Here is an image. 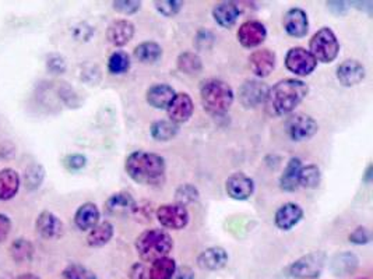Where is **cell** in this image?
Masks as SVG:
<instances>
[{
	"mask_svg": "<svg viewBox=\"0 0 373 279\" xmlns=\"http://www.w3.org/2000/svg\"><path fill=\"white\" fill-rule=\"evenodd\" d=\"M214 35L208 30H200L194 38V45L198 51H207L213 46L214 44Z\"/></svg>",
	"mask_w": 373,
	"mask_h": 279,
	"instance_id": "cell-44",
	"label": "cell"
},
{
	"mask_svg": "<svg viewBox=\"0 0 373 279\" xmlns=\"http://www.w3.org/2000/svg\"><path fill=\"white\" fill-rule=\"evenodd\" d=\"M177 91L165 83H157L153 84L147 93H146V100L150 106L158 110H167L171 102L174 100Z\"/></svg>",
	"mask_w": 373,
	"mask_h": 279,
	"instance_id": "cell-22",
	"label": "cell"
},
{
	"mask_svg": "<svg viewBox=\"0 0 373 279\" xmlns=\"http://www.w3.org/2000/svg\"><path fill=\"white\" fill-rule=\"evenodd\" d=\"M154 7L161 15H164L167 18H171V17H175L177 14L181 13V10L184 8V1H179V0H157L154 3Z\"/></svg>",
	"mask_w": 373,
	"mask_h": 279,
	"instance_id": "cell-38",
	"label": "cell"
},
{
	"mask_svg": "<svg viewBox=\"0 0 373 279\" xmlns=\"http://www.w3.org/2000/svg\"><path fill=\"white\" fill-rule=\"evenodd\" d=\"M15 279H39V277L35 275V274H31V273H25V274L18 275Z\"/></svg>",
	"mask_w": 373,
	"mask_h": 279,
	"instance_id": "cell-50",
	"label": "cell"
},
{
	"mask_svg": "<svg viewBox=\"0 0 373 279\" xmlns=\"http://www.w3.org/2000/svg\"><path fill=\"white\" fill-rule=\"evenodd\" d=\"M125 172L137 185L157 186L163 183L165 178L167 162L165 158L158 154L137 150L127 155Z\"/></svg>",
	"mask_w": 373,
	"mask_h": 279,
	"instance_id": "cell-2",
	"label": "cell"
},
{
	"mask_svg": "<svg viewBox=\"0 0 373 279\" xmlns=\"http://www.w3.org/2000/svg\"><path fill=\"white\" fill-rule=\"evenodd\" d=\"M45 168L38 162H31L23 174V185L28 191L38 190L45 179Z\"/></svg>",
	"mask_w": 373,
	"mask_h": 279,
	"instance_id": "cell-33",
	"label": "cell"
},
{
	"mask_svg": "<svg viewBox=\"0 0 373 279\" xmlns=\"http://www.w3.org/2000/svg\"><path fill=\"white\" fill-rule=\"evenodd\" d=\"M322 182V174L320 168L315 164H309L306 167H302L299 174V187L303 188H317Z\"/></svg>",
	"mask_w": 373,
	"mask_h": 279,
	"instance_id": "cell-35",
	"label": "cell"
},
{
	"mask_svg": "<svg viewBox=\"0 0 373 279\" xmlns=\"http://www.w3.org/2000/svg\"><path fill=\"white\" fill-rule=\"evenodd\" d=\"M361 279H365V278H361Z\"/></svg>",
	"mask_w": 373,
	"mask_h": 279,
	"instance_id": "cell-51",
	"label": "cell"
},
{
	"mask_svg": "<svg viewBox=\"0 0 373 279\" xmlns=\"http://www.w3.org/2000/svg\"><path fill=\"white\" fill-rule=\"evenodd\" d=\"M285 131L288 137L295 141H306L319 131L317 122L306 113H291L285 120Z\"/></svg>",
	"mask_w": 373,
	"mask_h": 279,
	"instance_id": "cell-8",
	"label": "cell"
},
{
	"mask_svg": "<svg viewBox=\"0 0 373 279\" xmlns=\"http://www.w3.org/2000/svg\"><path fill=\"white\" fill-rule=\"evenodd\" d=\"M163 46L154 41H144L139 44L133 51V56L136 58V60L143 65H154L163 58Z\"/></svg>",
	"mask_w": 373,
	"mask_h": 279,
	"instance_id": "cell-28",
	"label": "cell"
},
{
	"mask_svg": "<svg viewBox=\"0 0 373 279\" xmlns=\"http://www.w3.org/2000/svg\"><path fill=\"white\" fill-rule=\"evenodd\" d=\"M115 235V228L109 221H102L89 232L87 245L93 249H99L106 246Z\"/></svg>",
	"mask_w": 373,
	"mask_h": 279,
	"instance_id": "cell-29",
	"label": "cell"
},
{
	"mask_svg": "<svg viewBox=\"0 0 373 279\" xmlns=\"http://www.w3.org/2000/svg\"><path fill=\"white\" fill-rule=\"evenodd\" d=\"M348 240L353 243V245H357V246H365L368 243H371L372 240V233L368 228L365 226H358L355 228L350 236H348Z\"/></svg>",
	"mask_w": 373,
	"mask_h": 279,
	"instance_id": "cell-43",
	"label": "cell"
},
{
	"mask_svg": "<svg viewBox=\"0 0 373 279\" xmlns=\"http://www.w3.org/2000/svg\"><path fill=\"white\" fill-rule=\"evenodd\" d=\"M308 51L317 63H333L340 55V42L336 32L330 27H322L310 38Z\"/></svg>",
	"mask_w": 373,
	"mask_h": 279,
	"instance_id": "cell-5",
	"label": "cell"
},
{
	"mask_svg": "<svg viewBox=\"0 0 373 279\" xmlns=\"http://www.w3.org/2000/svg\"><path fill=\"white\" fill-rule=\"evenodd\" d=\"M134 247L143 261L153 263L158 259L168 257L174 249V239L164 229H147L137 236Z\"/></svg>",
	"mask_w": 373,
	"mask_h": 279,
	"instance_id": "cell-4",
	"label": "cell"
},
{
	"mask_svg": "<svg viewBox=\"0 0 373 279\" xmlns=\"http://www.w3.org/2000/svg\"><path fill=\"white\" fill-rule=\"evenodd\" d=\"M11 228H13L11 219L6 214L0 212V243L8 238Z\"/></svg>",
	"mask_w": 373,
	"mask_h": 279,
	"instance_id": "cell-45",
	"label": "cell"
},
{
	"mask_svg": "<svg viewBox=\"0 0 373 279\" xmlns=\"http://www.w3.org/2000/svg\"><path fill=\"white\" fill-rule=\"evenodd\" d=\"M63 279H98L91 270L87 267L79 264V263H72L69 264L63 273Z\"/></svg>",
	"mask_w": 373,
	"mask_h": 279,
	"instance_id": "cell-39",
	"label": "cell"
},
{
	"mask_svg": "<svg viewBox=\"0 0 373 279\" xmlns=\"http://www.w3.org/2000/svg\"><path fill=\"white\" fill-rule=\"evenodd\" d=\"M229 256L221 246H211L197 256V266L206 271H218L228 264Z\"/></svg>",
	"mask_w": 373,
	"mask_h": 279,
	"instance_id": "cell-21",
	"label": "cell"
},
{
	"mask_svg": "<svg viewBox=\"0 0 373 279\" xmlns=\"http://www.w3.org/2000/svg\"><path fill=\"white\" fill-rule=\"evenodd\" d=\"M112 7L115 11L125 14V15H133L141 8V1L136 0H118L112 3Z\"/></svg>",
	"mask_w": 373,
	"mask_h": 279,
	"instance_id": "cell-41",
	"label": "cell"
},
{
	"mask_svg": "<svg viewBox=\"0 0 373 279\" xmlns=\"http://www.w3.org/2000/svg\"><path fill=\"white\" fill-rule=\"evenodd\" d=\"M198 198H200V191L191 183H184L175 190V201L185 207L190 202H196Z\"/></svg>",
	"mask_w": 373,
	"mask_h": 279,
	"instance_id": "cell-37",
	"label": "cell"
},
{
	"mask_svg": "<svg viewBox=\"0 0 373 279\" xmlns=\"http://www.w3.org/2000/svg\"><path fill=\"white\" fill-rule=\"evenodd\" d=\"M178 133H179V126L172 123L171 120H167V119L156 120L150 126V136L153 137V140H156L158 143L171 141L172 138H175L178 136Z\"/></svg>",
	"mask_w": 373,
	"mask_h": 279,
	"instance_id": "cell-30",
	"label": "cell"
},
{
	"mask_svg": "<svg viewBox=\"0 0 373 279\" xmlns=\"http://www.w3.org/2000/svg\"><path fill=\"white\" fill-rule=\"evenodd\" d=\"M129 278L148 279V274H147V270H146L144 264H143V263H134V264L130 267Z\"/></svg>",
	"mask_w": 373,
	"mask_h": 279,
	"instance_id": "cell-47",
	"label": "cell"
},
{
	"mask_svg": "<svg viewBox=\"0 0 373 279\" xmlns=\"http://www.w3.org/2000/svg\"><path fill=\"white\" fill-rule=\"evenodd\" d=\"M156 218L165 229L182 231L189 225L190 214L185 205L178 202H170V204H163L157 208Z\"/></svg>",
	"mask_w": 373,
	"mask_h": 279,
	"instance_id": "cell-9",
	"label": "cell"
},
{
	"mask_svg": "<svg viewBox=\"0 0 373 279\" xmlns=\"http://www.w3.org/2000/svg\"><path fill=\"white\" fill-rule=\"evenodd\" d=\"M101 211L98 205L91 201L82 204L75 212V225L82 232H90L99 223Z\"/></svg>",
	"mask_w": 373,
	"mask_h": 279,
	"instance_id": "cell-24",
	"label": "cell"
},
{
	"mask_svg": "<svg viewBox=\"0 0 373 279\" xmlns=\"http://www.w3.org/2000/svg\"><path fill=\"white\" fill-rule=\"evenodd\" d=\"M327 256L324 252H312L298 260H295L288 267V275L295 279H316L320 277Z\"/></svg>",
	"mask_w": 373,
	"mask_h": 279,
	"instance_id": "cell-6",
	"label": "cell"
},
{
	"mask_svg": "<svg viewBox=\"0 0 373 279\" xmlns=\"http://www.w3.org/2000/svg\"><path fill=\"white\" fill-rule=\"evenodd\" d=\"M277 65V55L270 49H259L251 53L249 67L258 79L269 77Z\"/></svg>",
	"mask_w": 373,
	"mask_h": 279,
	"instance_id": "cell-17",
	"label": "cell"
},
{
	"mask_svg": "<svg viewBox=\"0 0 373 279\" xmlns=\"http://www.w3.org/2000/svg\"><path fill=\"white\" fill-rule=\"evenodd\" d=\"M200 100L210 116L221 117L229 112L235 100V93L227 82L207 79L200 84Z\"/></svg>",
	"mask_w": 373,
	"mask_h": 279,
	"instance_id": "cell-3",
	"label": "cell"
},
{
	"mask_svg": "<svg viewBox=\"0 0 373 279\" xmlns=\"http://www.w3.org/2000/svg\"><path fill=\"white\" fill-rule=\"evenodd\" d=\"M87 157L86 155H83V154H79V153H76V154H69V155H66L65 157V160H63V165H65V168L68 169V171H70V172H79V171H82V169H84L86 167H87Z\"/></svg>",
	"mask_w": 373,
	"mask_h": 279,
	"instance_id": "cell-40",
	"label": "cell"
},
{
	"mask_svg": "<svg viewBox=\"0 0 373 279\" xmlns=\"http://www.w3.org/2000/svg\"><path fill=\"white\" fill-rule=\"evenodd\" d=\"M211 14L221 28H232L241 15V8L235 1H221L213 7Z\"/></svg>",
	"mask_w": 373,
	"mask_h": 279,
	"instance_id": "cell-23",
	"label": "cell"
},
{
	"mask_svg": "<svg viewBox=\"0 0 373 279\" xmlns=\"http://www.w3.org/2000/svg\"><path fill=\"white\" fill-rule=\"evenodd\" d=\"M282 28L284 31L295 38H305L309 32V17L308 13L301 7H291L282 15Z\"/></svg>",
	"mask_w": 373,
	"mask_h": 279,
	"instance_id": "cell-13",
	"label": "cell"
},
{
	"mask_svg": "<svg viewBox=\"0 0 373 279\" xmlns=\"http://www.w3.org/2000/svg\"><path fill=\"white\" fill-rule=\"evenodd\" d=\"M336 77L343 87L351 89L361 84L367 77L365 66L357 59H347L337 66Z\"/></svg>",
	"mask_w": 373,
	"mask_h": 279,
	"instance_id": "cell-14",
	"label": "cell"
},
{
	"mask_svg": "<svg viewBox=\"0 0 373 279\" xmlns=\"http://www.w3.org/2000/svg\"><path fill=\"white\" fill-rule=\"evenodd\" d=\"M134 32H136V27H134V24L130 20L118 18V20H113L108 25L106 39L113 46L122 48V46L127 45L133 39Z\"/></svg>",
	"mask_w": 373,
	"mask_h": 279,
	"instance_id": "cell-19",
	"label": "cell"
},
{
	"mask_svg": "<svg viewBox=\"0 0 373 279\" xmlns=\"http://www.w3.org/2000/svg\"><path fill=\"white\" fill-rule=\"evenodd\" d=\"M168 120H171L175 124H182L190 120V117L194 113V103L191 96L187 93H177L174 100L167 109Z\"/></svg>",
	"mask_w": 373,
	"mask_h": 279,
	"instance_id": "cell-20",
	"label": "cell"
},
{
	"mask_svg": "<svg viewBox=\"0 0 373 279\" xmlns=\"http://www.w3.org/2000/svg\"><path fill=\"white\" fill-rule=\"evenodd\" d=\"M327 8L334 14V15H344L348 10V6L346 1H340V0H330L326 3Z\"/></svg>",
	"mask_w": 373,
	"mask_h": 279,
	"instance_id": "cell-46",
	"label": "cell"
},
{
	"mask_svg": "<svg viewBox=\"0 0 373 279\" xmlns=\"http://www.w3.org/2000/svg\"><path fill=\"white\" fill-rule=\"evenodd\" d=\"M309 86L299 79H284L269 89L265 100L270 116L282 117L291 115L308 96Z\"/></svg>",
	"mask_w": 373,
	"mask_h": 279,
	"instance_id": "cell-1",
	"label": "cell"
},
{
	"mask_svg": "<svg viewBox=\"0 0 373 279\" xmlns=\"http://www.w3.org/2000/svg\"><path fill=\"white\" fill-rule=\"evenodd\" d=\"M302 161L298 157L289 158L284 172L281 174L280 188L285 193H293L299 188V174L302 169Z\"/></svg>",
	"mask_w": 373,
	"mask_h": 279,
	"instance_id": "cell-26",
	"label": "cell"
},
{
	"mask_svg": "<svg viewBox=\"0 0 373 279\" xmlns=\"http://www.w3.org/2000/svg\"><path fill=\"white\" fill-rule=\"evenodd\" d=\"M362 182L367 185H369L372 182V165H368V168L362 176Z\"/></svg>",
	"mask_w": 373,
	"mask_h": 279,
	"instance_id": "cell-49",
	"label": "cell"
},
{
	"mask_svg": "<svg viewBox=\"0 0 373 279\" xmlns=\"http://www.w3.org/2000/svg\"><path fill=\"white\" fill-rule=\"evenodd\" d=\"M269 89L270 87L259 79L245 80L244 84L239 87V103L245 109H255L259 105L265 103Z\"/></svg>",
	"mask_w": 373,
	"mask_h": 279,
	"instance_id": "cell-11",
	"label": "cell"
},
{
	"mask_svg": "<svg viewBox=\"0 0 373 279\" xmlns=\"http://www.w3.org/2000/svg\"><path fill=\"white\" fill-rule=\"evenodd\" d=\"M225 191L232 200L246 201L255 193V181L244 172H235L225 181Z\"/></svg>",
	"mask_w": 373,
	"mask_h": 279,
	"instance_id": "cell-16",
	"label": "cell"
},
{
	"mask_svg": "<svg viewBox=\"0 0 373 279\" xmlns=\"http://www.w3.org/2000/svg\"><path fill=\"white\" fill-rule=\"evenodd\" d=\"M236 38L244 48L253 49L260 46L266 41L267 28L259 20H248L239 25Z\"/></svg>",
	"mask_w": 373,
	"mask_h": 279,
	"instance_id": "cell-12",
	"label": "cell"
},
{
	"mask_svg": "<svg viewBox=\"0 0 373 279\" xmlns=\"http://www.w3.org/2000/svg\"><path fill=\"white\" fill-rule=\"evenodd\" d=\"M174 279H194V273L189 267H181V268H177Z\"/></svg>",
	"mask_w": 373,
	"mask_h": 279,
	"instance_id": "cell-48",
	"label": "cell"
},
{
	"mask_svg": "<svg viewBox=\"0 0 373 279\" xmlns=\"http://www.w3.org/2000/svg\"><path fill=\"white\" fill-rule=\"evenodd\" d=\"M177 67L186 76H197L203 72V60L196 52H182L177 59Z\"/></svg>",
	"mask_w": 373,
	"mask_h": 279,
	"instance_id": "cell-32",
	"label": "cell"
},
{
	"mask_svg": "<svg viewBox=\"0 0 373 279\" xmlns=\"http://www.w3.org/2000/svg\"><path fill=\"white\" fill-rule=\"evenodd\" d=\"M105 212L109 216L126 218L139 211V204L127 191H118L110 194L105 201Z\"/></svg>",
	"mask_w": 373,
	"mask_h": 279,
	"instance_id": "cell-10",
	"label": "cell"
},
{
	"mask_svg": "<svg viewBox=\"0 0 373 279\" xmlns=\"http://www.w3.org/2000/svg\"><path fill=\"white\" fill-rule=\"evenodd\" d=\"M21 186L20 174L11 168L0 169V201L14 198Z\"/></svg>",
	"mask_w": 373,
	"mask_h": 279,
	"instance_id": "cell-27",
	"label": "cell"
},
{
	"mask_svg": "<svg viewBox=\"0 0 373 279\" xmlns=\"http://www.w3.org/2000/svg\"><path fill=\"white\" fill-rule=\"evenodd\" d=\"M130 56L125 51H115L108 59V72L112 76H122L130 70Z\"/></svg>",
	"mask_w": 373,
	"mask_h": 279,
	"instance_id": "cell-34",
	"label": "cell"
},
{
	"mask_svg": "<svg viewBox=\"0 0 373 279\" xmlns=\"http://www.w3.org/2000/svg\"><path fill=\"white\" fill-rule=\"evenodd\" d=\"M37 233L46 240L61 239L65 233V225L62 219L52 211H41L35 219Z\"/></svg>",
	"mask_w": 373,
	"mask_h": 279,
	"instance_id": "cell-15",
	"label": "cell"
},
{
	"mask_svg": "<svg viewBox=\"0 0 373 279\" xmlns=\"http://www.w3.org/2000/svg\"><path fill=\"white\" fill-rule=\"evenodd\" d=\"M360 266L358 257L351 252H343L336 254L330 261V270L336 277L353 275Z\"/></svg>",
	"mask_w": 373,
	"mask_h": 279,
	"instance_id": "cell-25",
	"label": "cell"
},
{
	"mask_svg": "<svg viewBox=\"0 0 373 279\" xmlns=\"http://www.w3.org/2000/svg\"><path fill=\"white\" fill-rule=\"evenodd\" d=\"M11 257L17 263H25L30 261L34 256V246L27 239H15L10 246Z\"/></svg>",
	"mask_w": 373,
	"mask_h": 279,
	"instance_id": "cell-36",
	"label": "cell"
},
{
	"mask_svg": "<svg viewBox=\"0 0 373 279\" xmlns=\"http://www.w3.org/2000/svg\"><path fill=\"white\" fill-rule=\"evenodd\" d=\"M284 65L289 73L298 77H308L316 70L317 60L306 48L293 46L286 51Z\"/></svg>",
	"mask_w": 373,
	"mask_h": 279,
	"instance_id": "cell-7",
	"label": "cell"
},
{
	"mask_svg": "<svg viewBox=\"0 0 373 279\" xmlns=\"http://www.w3.org/2000/svg\"><path fill=\"white\" fill-rule=\"evenodd\" d=\"M177 268V261L174 259L163 257L151 263L147 274L148 279H174Z\"/></svg>",
	"mask_w": 373,
	"mask_h": 279,
	"instance_id": "cell-31",
	"label": "cell"
},
{
	"mask_svg": "<svg viewBox=\"0 0 373 279\" xmlns=\"http://www.w3.org/2000/svg\"><path fill=\"white\" fill-rule=\"evenodd\" d=\"M303 215L305 211L299 204L288 201L279 207V209L276 211L274 225L282 232H288L293 229L303 219Z\"/></svg>",
	"mask_w": 373,
	"mask_h": 279,
	"instance_id": "cell-18",
	"label": "cell"
},
{
	"mask_svg": "<svg viewBox=\"0 0 373 279\" xmlns=\"http://www.w3.org/2000/svg\"><path fill=\"white\" fill-rule=\"evenodd\" d=\"M46 69L52 74H63L68 69L66 60L59 53H51L46 59Z\"/></svg>",
	"mask_w": 373,
	"mask_h": 279,
	"instance_id": "cell-42",
	"label": "cell"
}]
</instances>
